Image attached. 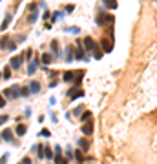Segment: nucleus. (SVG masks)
I'll use <instances>...</instances> for the list:
<instances>
[{
    "mask_svg": "<svg viewBox=\"0 0 157 164\" xmlns=\"http://www.w3.org/2000/svg\"><path fill=\"white\" fill-rule=\"evenodd\" d=\"M4 97H9V99L20 97V88H18V86H11V88L4 89Z\"/></svg>",
    "mask_w": 157,
    "mask_h": 164,
    "instance_id": "f257e3e1",
    "label": "nucleus"
},
{
    "mask_svg": "<svg viewBox=\"0 0 157 164\" xmlns=\"http://www.w3.org/2000/svg\"><path fill=\"white\" fill-rule=\"evenodd\" d=\"M84 48H86L88 51H95V49H99V46L95 44V40H93V38L86 37V38H84Z\"/></svg>",
    "mask_w": 157,
    "mask_h": 164,
    "instance_id": "f03ea898",
    "label": "nucleus"
},
{
    "mask_svg": "<svg viewBox=\"0 0 157 164\" xmlns=\"http://www.w3.org/2000/svg\"><path fill=\"white\" fill-rule=\"evenodd\" d=\"M0 48H9V49H15L17 48V46H15V42H11L9 40V37H2V38H0Z\"/></svg>",
    "mask_w": 157,
    "mask_h": 164,
    "instance_id": "7ed1b4c3",
    "label": "nucleus"
},
{
    "mask_svg": "<svg viewBox=\"0 0 157 164\" xmlns=\"http://www.w3.org/2000/svg\"><path fill=\"white\" fill-rule=\"evenodd\" d=\"M101 44H102V48H104V53H110L111 48H113V38H102Z\"/></svg>",
    "mask_w": 157,
    "mask_h": 164,
    "instance_id": "20e7f679",
    "label": "nucleus"
},
{
    "mask_svg": "<svg viewBox=\"0 0 157 164\" xmlns=\"http://www.w3.org/2000/svg\"><path fill=\"white\" fill-rule=\"evenodd\" d=\"M22 60H24L22 57H13V58L9 60V66H11L13 69H18V67H20V64H22Z\"/></svg>",
    "mask_w": 157,
    "mask_h": 164,
    "instance_id": "39448f33",
    "label": "nucleus"
},
{
    "mask_svg": "<svg viewBox=\"0 0 157 164\" xmlns=\"http://www.w3.org/2000/svg\"><path fill=\"white\" fill-rule=\"evenodd\" d=\"M82 133H84V135H92V133H93V124H92V121L86 122V124L82 126Z\"/></svg>",
    "mask_w": 157,
    "mask_h": 164,
    "instance_id": "423d86ee",
    "label": "nucleus"
},
{
    "mask_svg": "<svg viewBox=\"0 0 157 164\" xmlns=\"http://www.w3.org/2000/svg\"><path fill=\"white\" fill-rule=\"evenodd\" d=\"M106 9H117V0H102Z\"/></svg>",
    "mask_w": 157,
    "mask_h": 164,
    "instance_id": "0eeeda50",
    "label": "nucleus"
},
{
    "mask_svg": "<svg viewBox=\"0 0 157 164\" xmlns=\"http://www.w3.org/2000/svg\"><path fill=\"white\" fill-rule=\"evenodd\" d=\"M62 80H64V82H71V80H75V73H73V71H66V73L62 75Z\"/></svg>",
    "mask_w": 157,
    "mask_h": 164,
    "instance_id": "6e6552de",
    "label": "nucleus"
},
{
    "mask_svg": "<svg viewBox=\"0 0 157 164\" xmlns=\"http://www.w3.org/2000/svg\"><path fill=\"white\" fill-rule=\"evenodd\" d=\"M40 91V84L37 82V80H33L31 84H29V93H38Z\"/></svg>",
    "mask_w": 157,
    "mask_h": 164,
    "instance_id": "1a4fd4ad",
    "label": "nucleus"
},
{
    "mask_svg": "<svg viewBox=\"0 0 157 164\" xmlns=\"http://www.w3.org/2000/svg\"><path fill=\"white\" fill-rule=\"evenodd\" d=\"M2 139H4V140H9V142H11V139H13L11 130H4V131H2Z\"/></svg>",
    "mask_w": 157,
    "mask_h": 164,
    "instance_id": "9d476101",
    "label": "nucleus"
},
{
    "mask_svg": "<svg viewBox=\"0 0 157 164\" xmlns=\"http://www.w3.org/2000/svg\"><path fill=\"white\" fill-rule=\"evenodd\" d=\"M26 131H28V128L24 126V124H20V126H17V135H26Z\"/></svg>",
    "mask_w": 157,
    "mask_h": 164,
    "instance_id": "9b49d317",
    "label": "nucleus"
},
{
    "mask_svg": "<svg viewBox=\"0 0 157 164\" xmlns=\"http://www.w3.org/2000/svg\"><path fill=\"white\" fill-rule=\"evenodd\" d=\"M79 146H80L84 151H86V150H89V142H88L86 139H80V140H79Z\"/></svg>",
    "mask_w": 157,
    "mask_h": 164,
    "instance_id": "f8f14e48",
    "label": "nucleus"
},
{
    "mask_svg": "<svg viewBox=\"0 0 157 164\" xmlns=\"http://www.w3.org/2000/svg\"><path fill=\"white\" fill-rule=\"evenodd\" d=\"M42 157H46V159H53L55 155H53V153H51V150L46 146V148H44V151H42Z\"/></svg>",
    "mask_w": 157,
    "mask_h": 164,
    "instance_id": "ddd939ff",
    "label": "nucleus"
},
{
    "mask_svg": "<svg viewBox=\"0 0 157 164\" xmlns=\"http://www.w3.org/2000/svg\"><path fill=\"white\" fill-rule=\"evenodd\" d=\"M55 164H68V160L62 157V153H59V155L55 157Z\"/></svg>",
    "mask_w": 157,
    "mask_h": 164,
    "instance_id": "4468645a",
    "label": "nucleus"
},
{
    "mask_svg": "<svg viewBox=\"0 0 157 164\" xmlns=\"http://www.w3.org/2000/svg\"><path fill=\"white\" fill-rule=\"evenodd\" d=\"M9 22H11V15H8V16H6V20L2 22V24H0V29H6V28L9 26Z\"/></svg>",
    "mask_w": 157,
    "mask_h": 164,
    "instance_id": "2eb2a0df",
    "label": "nucleus"
},
{
    "mask_svg": "<svg viewBox=\"0 0 157 164\" xmlns=\"http://www.w3.org/2000/svg\"><path fill=\"white\" fill-rule=\"evenodd\" d=\"M51 49H53V53H55V55H59V42H57V40H53V42H51Z\"/></svg>",
    "mask_w": 157,
    "mask_h": 164,
    "instance_id": "dca6fc26",
    "label": "nucleus"
},
{
    "mask_svg": "<svg viewBox=\"0 0 157 164\" xmlns=\"http://www.w3.org/2000/svg\"><path fill=\"white\" fill-rule=\"evenodd\" d=\"M42 62H44V64H50V62H51V55H46V53H44V55H42Z\"/></svg>",
    "mask_w": 157,
    "mask_h": 164,
    "instance_id": "f3484780",
    "label": "nucleus"
},
{
    "mask_svg": "<svg viewBox=\"0 0 157 164\" xmlns=\"http://www.w3.org/2000/svg\"><path fill=\"white\" fill-rule=\"evenodd\" d=\"M20 95L22 97H28L29 95V88H20Z\"/></svg>",
    "mask_w": 157,
    "mask_h": 164,
    "instance_id": "a211bd4d",
    "label": "nucleus"
},
{
    "mask_svg": "<svg viewBox=\"0 0 157 164\" xmlns=\"http://www.w3.org/2000/svg\"><path fill=\"white\" fill-rule=\"evenodd\" d=\"M35 69H37V64H35V62H31V64H29V67H28V73H29V75H31V73H35Z\"/></svg>",
    "mask_w": 157,
    "mask_h": 164,
    "instance_id": "6ab92c4d",
    "label": "nucleus"
},
{
    "mask_svg": "<svg viewBox=\"0 0 157 164\" xmlns=\"http://www.w3.org/2000/svg\"><path fill=\"white\" fill-rule=\"evenodd\" d=\"M88 119H92V113H89V111H86V113L80 115V121H88Z\"/></svg>",
    "mask_w": 157,
    "mask_h": 164,
    "instance_id": "aec40b11",
    "label": "nucleus"
},
{
    "mask_svg": "<svg viewBox=\"0 0 157 164\" xmlns=\"http://www.w3.org/2000/svg\"><path fill=\"white\" fill-rule=\"evenodd\" d=\"M75 155H77V160H79V162H82V160H84V157H82V151H80V150H77V151H75Z\"/></svg>",
    "mask_w": 157,
    "mask_h": 164,
    "instance_id": "412c9836",
    "label": "nucleus"
},
{
    "mask_svg": "<svg viewBox=\"0 0 157 164\" xmlns=\"http://www.w3.org/2000/svg\"><path fill=\"white\" fill-rule=\"evenodd\" d=\"M2 77H4V79H9V77H11V71H9V67H6V69H4Z\"/></svg>",
    "mask_w": 157,
    "mask_h": 164,
    "instance_id": "4be33fe9",
    "label": "nucleus"
},
{
    "mask_svg": "<svg viewBox=\"0 0 157 164\" xmlns=\"http://www.w3.org/2000/svg\"><path fill=\"white\" fill-rule=\"evenodd\" d=\"M77 58L80 60V58H84V51L82 49H79V53H77Z\"/></svg>",
    "mask_w": 157,
    "mask_h": 164,
    "instance_id": "5701e85b",
    "label": "nucleus"
},
{
    "mask_svg": "<svg viewBox=\"0 0 157 164\" xmlns=\"http://www.w3.org/2000/svg\"><path fill=\"white\" fill-rule=\"evenodd\" d=\"M40 135H42V137H50V131H48V130H42Z\"/></svg>",
    "mask_w": 157,
    "mask_h": 164,
    "instance_id": "b1692460",
    "label": "nucleus"
},
{
    "mask_svg": "<svg viewBox=\"0 0 157 164\" xmlns=\"http://www.w3.org/2000/svg\"><path fill=\"white\" fill-rule=\"evenodd\" d=\"M6 121H8V117H6V115H2V117H0V124H4Z\"/></svg>",
    "mask_w": 157,
    "mask_h": 164,
    "instance_id": "393cba45",
    "label": "nucleus"
},
{
    "mask_svg": "<svg viewBox=\"0 0 157 164\" xmlns=\"http://www.w3.org/2000/svg\"><path fill=\"white\" fill-rule=\"evenodd\" d=\"M31 55H33V51H31V49H28V51H26V58H31Z\"/></svg>",
    "mask_w": 157,
    "mask_h": 164,
    "instance_id": "a878e982",
    "label": "nucleus"
},
{
    "mask_svg": "<svg viewBox=\"0 0 157 164\" xmlns=\"http://www.w3.org/2000/svg\"><path fill=\"white\" fill-rule=\"evenodd\" d=\"M22 164H31V159H28V157H26L24 160H22Z\"/></svg>",
    "mask_w": 157,
    "mask_h": 164,
    "instance_id": "bb28decb",
    "label": "nucleus"
},
{
    "mask_svg": "<svg viewBox=\"0 0 157 164\" xmlns=\"http://www.w3.org/2000/svg\"><path fill=\"white\" fill-rule=\"evenodd\" d=\"M4 104H6V100L2 99V95H0V108H4Z\"/></svg>",
    "mask_w": 157,
    "mask_h": 164,
    "instance_id": "cd10ccee",
    "label": "nucleus"
},
{
    "mask_svg": "<svg viewBox=\"0 0 157 164\" xmlns=\"http://www.w3.org/2000/svg\"><path fill=\"white\" fill-rule=\"evenodd\" d=\"M8 162V157H2V159H0V164H6Z\"/></svg>",
    "mask_w": 157,
    "mask_h": 164,
    "instance_id": "c85d7f7f",
    "label": "nucleus"
},
{
    "mask_svg": "<svg viewBox=\"0 0 157 164\" xmlns=\"http://www.w3.org/2000/svg\"><path fill=\"white\" fill-rule=\"evenodd\" d=\"M0 139H2V133H0Z\"/></svg>",
    "mask_w": 157,
    "mask_h": 164,
    "instance_id": "c756f323",
    "label": "nucleus"
},
{
    "mask_svg": "<svg viewBox=\"0 0 157 164\" xmlns=\"http://www.w3.org/2000/svg\"><path fill=\"white\" fill-rule=\"evenodd\" d=\"M0 77H2V73H0Z\"/></svg>",
    "mask_w": 157,
    "mask_h": 164,
    "instance_id": "7c9ffc66",
    "label": "nucleus"
}]
</instances>
